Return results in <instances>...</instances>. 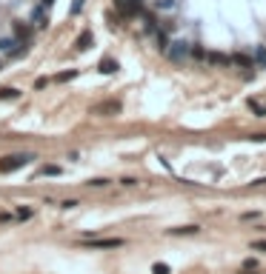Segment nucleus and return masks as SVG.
Masks as SVG:
<instances>
[{"instance_id":"20e7f679","label":"nucleus","mask_w":266,"mask_h":274,"mask_svg":"<svg viewBox=\"0 0 266 274\" xmlns=\"http://www.w3.org/2000/svg\"><path fill=\"white\" fill-rule=\"evenodd\" d=\"M20 52H23V49H20V43H17V40H12V37H0V55L17 57Z\"/></svg>"},{"instance_id":"9d476101","label":"nucleus","mask_w":266,"mask_h":274,"mask_svg":"<svg viewBox=\"0 0 266 274\" xmlns=\"http://www.w3.org/2000/svg\"><path fill=\"white\" fill-rule=\"evenodd\" d=\"M249 109H252L258 117H266V103L264 100H249Z\"/></svg>"},{"instance_id":"6ab92c4d","label":"nucleus","mask_w":266,"mask_h":274,"mask_svg":"<svg viewBox=\"0 0 266 274\" xmlns=\"http://www.w3.org/2000/svg\"><path fill=\"white\" fill-rule=\"evenodd\" d=\"M152 272H155V274H169V266H163V263H158V266H155Z\"/></svg>"},{"instance_id":"39448f33","label":"nucleus","mask_w":266,"mask_h":274,"mask_svg":"<svg viewBox=\"0 0 266 274\" xmlns=\"http://www.w3.org/2000/svg\"><path fill=\"white\" fill-rule=\"evenodd\" d=\"M117 112H120V103L117 100H103L97 106H92V114H117Z\"/></svg>"},{"instance_id":"423d86ee","label":"nucleus","mask_w":266,"mask_h":274,"mask_svg":"<svg viewBox=\"0 0 266 274\" xmlns=\"http://www.w3.org/2000/svg\"><path fill=\"white\" fill-rule=\"evenodd\" d=\"M203 60H209L212 66H232V57L229 55H220V52H206Z\"/></svg>"},{"instance_id":"6e6552de","label":"nucleus","mask_w":266,"mask_h":274,"mask_svg":"<svg viewBox=\"0 0 266 274\" xmlns=\"http://www.w3.org/2000/svg\"><path fill=\"white\" fill-rule=\"evenodd\" d=\"M14 34H17V40H29V37H32V29H29L26 23H14Z\"/></svg>"},{"instance_id":"2eb2a0df","label":"nucleus","mask_w":266,"mask_h":274,"mask_svg":"<svg viewBox=\"0 0 266 274\" xmlns=\"http://www.w3.org/2000/svg\"><path fill=\"white\" fill-rule=\"evenodd\" d=\"M255 63H261V66L266 68V46H261V49L255 52Z\"/></svg>"},{"instance_id":"4468645a","label":"nucleus","mask_w":266,"mask_h":274,"mask_svg":"<svg viewBox=\"0 0 266 274\" xmlns=\"http://www.w3.org/2000/svg\"><path fill=\"white\" fill-rule=\"evenodd\" d=\"M43 9H46V6H40V9L35 11V26H46V20H49V17L43 14Z\"/></svg>"},{"instance_id":"9b49d317","label":"nucleus","mask_w":266,"mask_h":274,"mask_svg":"<svg viewBox=\"0 0 266 274\" xmlns=\"http://www.w3.org/2000/svg\"><path fill=\"white\" fill-rule=\"evenodd\" d=\"M17 97H20V91L12 89V86L9 89H0V100H17Z\"/></svg>"},{"instance_id":"412c9836","label":"nucleus","mask_w":266,"mask_h":274,"mask_svg":"<svg viewBox=\"0 0 266 274\" xmlns=\"http://www.w3.org/2000/svg\"><path fill=\"white\" fill-rule=\"evenodd\" d=\"M72 77H75V71H63V74H58L60 83H63V80H72Z\"/></svg>"},{"instance_id":"4be33fe9","label":"nucleus","mask_w":266,"mask_h":274,"mask_svg":"<svg viewBox=\"0 0 266 274\" xmlns=\"http://www.w3.org/2000/svg\"><path fill=\"white\" fill-rule=\"evenodd\" d=\"M0 66H3V60H0Z\"/></svg>"},{"instance_id":"f3484780","label":"nucleus","mask_w":266,"mask_h":274,"mask_svg":"<svg viewBox=\"0 0 266 274\" xmlns=\"http://www.w3.org/2000/svg\"><path fill=\"white\" fill-rule=\"evenodd\" d=\"M172 234H197V226H183V228H172Z\"/></svg>"},{"instance_id":"f257e3e1","label":"nucleus","mask_w":266,"mask_h":274,"mask_svg":"<svg viewBox=\"0 0 266 274\" xmlns=\"http://www.w3.org/2000/svg\"><path fill=\"white\" fill-rule=\"evenodd\" d=\"M29 160H32V154H9V157L0 160V174H9V171L23 169Z\"/></svg>"},{"instance_id":"ddd939ff","label":"nucleus","mask_w":266,"mask_h":274,"mask_svg":"<svg viewBox=\"0 0 266 274\" xmlns=\"http://www.w3.org/2000/svg\"><path fill=\"white\" fill-rule=\"evenodd\" d=\"M89 43H92V32H83L75 46H78V49H89Z\"/></svg>"},{"instance_id":"dca6fc26","label":"nucleus","mask_w":266,"mask_h":274,"mask_svg":"<svg viewBox=\"0 0 266 274\" xmlns=\"http://www.w3.org/2000/svg\"><path fill=\"white\" fill-rule=\"evenodd\" d=\"M40 174H43V177H55V174H60V166H43V169H40Z\"/></svg>"},{"instance_id":"a211bd4d","label":"nucleus","mask_w":266,"mask_h":274,"mask_svg":"<svg viewBox=\"0 0 266 274\" xmlns=\"http://www.w3.org/2000/svg\"><path fill=\"white\" fill-rule=\"evenodd\" d=\"M252 251H266V240H255V243H252Z\"/></svg>"},{"instance_id":"0eeeda50","label":"nucleus","mask_w":266,"mask_h":274,"mask_svg":"<svg viewBox=\"0 0 266 274\" xmlns=\"http://www.w3.org/2000/svg\"><path fill=\"white\" fill-rule=\"evenodd\" d=\"M92 243V249H117V246H123V240H117V237H112V240H89Z\"/></svg>"},{"instance_id":"f03ea898","label":"nucleus","mask_w":266,"mask_h":274,"mask_svg":"<svg viewBox=\"0 0 266 274\" xmlns=\"http://www.w3.org/2000/svg\"><path fill=\"white\" fill-rule=\"evenodd\" d=\"M115 9L123 17H135V14L143 11V0H115Z\"/></svg>"},{"instance_id":"aec40b11","label":"nucleus","mask_w":266,"mask_h":274,"mask_svg":"<svg viewBox=\"0 0 266 274\" xmlns=\"http://www.w3.org/2000/svg\"><path fill=\"white\" fill-rule=\"evenodd\" d=\"M192 55H195V57H200V60H203V57H206V52H203L200 46H195V49H192Z\"/></svg>"},{"instance_id":"7ed1b4c3","label":"nucleus","mask_w":266,"mask_h":274,"mask_svg":"<svg viewBox=\"0 0 266 274\" xmlns=\"http://www.w3.org/2000/svg\"><path fill=\"white\" fill-rule=\"evenodd\" d=\"M166 55L172 57L175 63H180V60L189 55V43H183V40H172V43L166 46Z\"/></svg>"},{"instance_id":"f8f14e48","label":"nucleus","mask_w":266,"mask_h":274,"mask_svg":"<svg viewBox=\"0 0 266 274\" xmlns=\"http://www.w3.org/2000/svg\"><path fill=\"white\" fill-rule=\"evenodd\" d=\"M100 71H106V74H112V71H117V63H115V60H109V57H106V60H100Z\"/></svg>"},{"instance_id":"1a4fd4ad","label":"nucleus","mask_w":266,"mask_h":274,"mask_svg":"<svg viewBox=\"0 0 266 274\" xmlns=\"http://www.w3.org/2000/svg\"><path fill=\"white\" fill-rule=\"evenodd\" d=\"M232 63H238V66H243V68H252V66H255V57H246V55H235V57H232Z\"/></svg>"}]
</instances>
